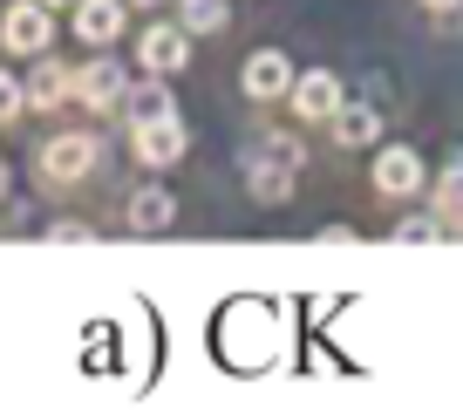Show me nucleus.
<instances>
[{"instance_id":"f257e3e1","label":"nucleus","mask_w":463,"mask_h":415,"mask_svg":"<svg viewBox=\"0 0 463 415\" xmlns=\"http://www.w3.org/2000/svg\"><path fill=\"white\" fill-rule=\"evenodd\" d=\"M293 177H300V144H287V137H260V150H246V191L260 204H279L293 191Z\"/></svg>"},{"instance_id":"7ed1b4c3","label":"nucleus","mask_w":463,"mask_h":415,"mask_svg":"<svg viewBox=\"0 0 463 415\" xmlns=\"http://www.w3.org/2000/svg\"><path fill=\"white\" fill-rule=\"evenodd\" d=\"M48 0H14L7 14H0V48L7 55H42L48 48Z\"/></svg>"},{"instance_id":"6e6552de","label":"nucleus","mask_w":463,"mask_h":415,"mask_svg":"<svg viewBox=\"0 0 463 415\" xmlns=\"http://www.w3.org/2000/svg\"><path fill=\"white\" fill-rule=\"evenodd\" d=\"M246 96H252V102H279V96H293V61L279 55V48H260V55L246 61Z\"/></svg>"},{"instance_id":"423d86ee","label":"nucleus","mask_w":463,"mask_h":415,"mask_svg":"<svg viewBox=\"0 0 463 415\" xmlns=\"http://www.w3.org/2000/svg\"><path fill=\"white\" fill-rule=\"evenodd\" d=\"M375 191H382V198H416V191H422V157L409 144H389L375 157Z\"/></svg>"},{"instance_id":"20e7f679","label":"nucleus","mask_w":463,"mask_h":415,"mask_svg":"<svg viewBox=\"0 0 463 415\" xmlns=\"http://www.w3.org/2000/svg\"><path fill=\"white\" fill-rule=\"evenodd\" d=\"M184 116H157V123H137L130 129V150H137V164H150V171H164V164H177L184 157Z\"/></svg>"},{"instance_id":"4468645a","label":"nucleus","mask_w":463,"mask_h":415,"mask_svg":"<svg viewBox=\"0 0 463 415\" xmlns=\"http://www.w3.org/2000/svg\"><path fill=\"white\" fill-rule=\"evenodd\" d=\"M430 212L443 218V231H463V164H449V171L436 177V198H430Z\"/></svg>"},{"instance_id":"aec40b11","label":"nucleus","mask_w":463,"mask_h":415,"mask_svg":"<svg viewBox=\"0 0 463 415\" xmlns=\"http://www.w3.org/2000/svg\"><path fill=\"white\" fill-rule=\"evenodd\" d=\"M422 7H436V14H449V7H463V0H422Z\"/></svg>"},{"instance_id":"1a4fd4ad","label":"nucleus","mask_w":463,"mask_h":415,"mask_svg":"<svg viewBox=\"0 0 463 415\" xmlns=\"http://www.w3.org/2000/svg\"><path fill=\"white\" fill-rule=\"evenodd\" d=\"M123 89H130V75L116 69V61H89V69L75 75V96H82L89 109H116V102H123Z\"/></svg>"},{"instance_id":"4be33fe9","label":"nucleus","mask_w":463,"mask_h":415,"mask_svg":"<svg viewBox=\"0 0 463 415\" xmlns=\"http://www.w3.org/2000/svg\"><path fill=\"white\" fill-rule=\"evenodd\" d=\"M137 7H164V0H137Z\"/></svg>"},{"instance_id":"a211bd4d","label":"nucleus","mask_w":463,"mask_h":415,"mask_svg":"<svg viewBox=\"0 0 463 415\" xmlns=\"http://www.w3.org/2000/svg\"><path fill=\"white\" fill-rule=\"evenodd\" d=\"M21 102H28V89H21L7 69H0V123H14V116H21Z\"/></svg>"},{"instance_id":"412c9836","label":"nucleus","mask_w":463,"mask_h":415,"mask_svg":"<svg viewBox=\"0 0 463 415\" xmlns=\"http://www.w3.org/2000/svg\"><path fill=\"white\" fill-rule=\"evenodd\" d=\"M0 191H7V164H0Z\"/></svg>"},{"instance_id":"9b49d317","label":"nucleus","mask_w":463,"mask_h":415,"mask_svg":"<svg viewBox=\"0 0 463 415\" xmlns=\"http://www.w3.org/2000/svg\"><path fill=\"white\" fill-rule=\"evenodd\" d=\"M69 96H75V69L69 61H42L28 82V109H61Z\"/></svg>"},{"instance_id":"f8f14e48","label":"nucleus","mask_w":463,"mask_h":415,"mask_svg":"<svg viewBox=\"0 0 463 415\" xmlns=\"http://www.w3.org/2000/svg\"><path fill=\"white\" fill-rule=\"evenodd\" d=\"M171 218H177V198H171L164 184H144V191L130 198V225H137V231H164Z\"/></svg>"},{"instance_id":"9d476101","label":"nucleus","mask_w":463,"mask_h":415,"mask_svg":"<svg viewBox=\"0 0 463 415\" xmlns=\"http://www.w3.org/2000/svg\"><path fill=\"white\" fill-rule=\"evenodd\" d=\"M75 34H82L89 48L116 42V34H123V0H75Z\"/></svg>"},{"instance_id":"39448f33","label":"nucleus","mask_w":463,"mask_h":415,"mask_svg":"<svg viewBox=\"0 0 463 415\" xmlns=\"http://www.w3.org/2000/svg\"><path fill=\"white\" fill-rule=\"evenodd\" d=\"M341 102H347V89H341V75H334V69L293 75V116H307V123H334Z\"/></svg>"},{"instance_id":"2eb2a0df","label":"nucleus","mask_w":463,"mask_h":415,"mask_svg":"<svg viewBox=\"0 0 463 415\" xmlns=\"http://www.w3.org/2000/svg\"><path fill=\"white\" fill-rule=\"evenodd\" d=\"M225 14H232L225 0H177V28H184V34H218Z\"/></svg>"},{"instance_id":"f03ea898","label":"nucleus","mask_w":463,"mask_h":415,"mask_svg":"<svg viewBox=\"0 0 463 415\" xmlns=\"http://www.w3.org/2000/svg\"><path fill=\"white\" fill-rule=\"evenodd\" d=\"M96 157H102V144L89 129H61V137L42 144V177L48 184H82V177L96 171Z\"/></svg>"},{"instance_id":"ddd939ff","label":"nucleus","mask_w":463,"mask_h":415,"mask_svg":"<svg viewBox=\"0 0 463 415\" xmlns=\"http://www.w3.org/2000/svg\"><path fill=\"white\" fill-rule=\"evenodd\" d=\"M375 137H382L375 109H347V102L334 109V144H341V150H362V144H375Z\"/></svg>"},{"instance_id":"0eeeda50","label":"nucleus","mask_w":463,"mask_h":415,"mask_svg":"<svg viewBox=\"0 0 463 415\" xmlns=\"http://www.w3.org/2000/svg\"><path fill=\"white\" fill-rule=\"evenodd\" d=\"M137 61H144L150 75H177L191 61V34L184 28H144L137 34Z\"/></svg>"},{"instance_id":"5701e85b","label":"nucleus","mask_w":463,"mask_h":415,"mask_svg":"<svg viewBox=\"0 0 463 415\" xmlns=\"http://www.w3.org/2000/svg\"><path fill=\"white\" fill-rule=\"evenodd\" d=\"M48 7H75V0H48Z\"/></svg>"},{"instance_id":"6ab92c4d","label":"nucleus","mask_w":463,"mask_h":415,"mask_svg":"<svg viewBox=\"0 0 463 415\" xmlns=\"http://www.w3.org/2000/svg\"><path fill=\"white\" fill-rule=\"evenodd\" d=\"M48 239H55V245H89L96 231H89L82 218H61V225H48Z\"/></svg>"},{"instance_id":"dca6fc26","label":"nucleus","mask_w":463,"mask_h":415,"mask_svg":"<svg viewBox=\"0 0 463 415\" xmlns=\"http://www.w3.org/2000/svg\"><path fill=\"white\" fill-rule=\"evenodd\" d=\"M157 116H177V109H171V89H164V82L130 89V129H137V123H157Z\"/></svg>"},{"instance_id":"f3484780","label":"nucleus","mask_w":463,"mask_h":415,"mask_svg":"<svg viewBox=\"0 0 463 415\" xmlns=\"http://www.w3.org/2000/svg\"><path fill=\"white\" fill-rule=\"evenodd\" d=\"M402 239H409V245L443 239V218H436V212H430V218H395V245H402Z\"/></svg>"}]
</instances>
